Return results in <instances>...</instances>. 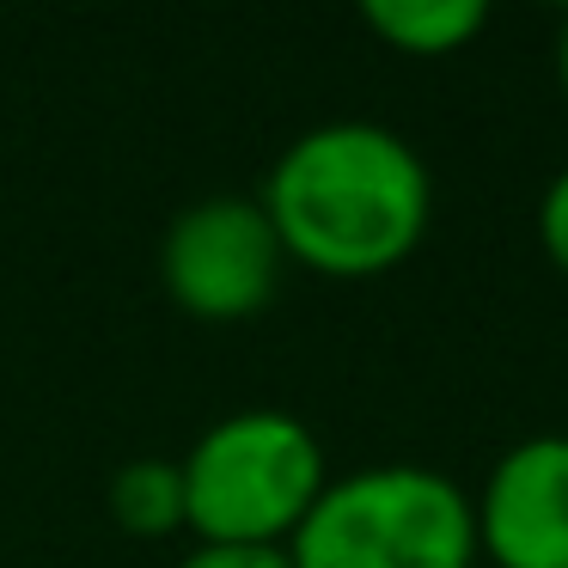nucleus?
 Listing matches in <instances>:
<instances>
[{
	"instance_id": "obj_1",
	"label": "nucleus",
	"mask_w": 568,
	"mask_h": 568,
	"mask_svg": "<svg viewBox=\"0 0 568 568\" xmlns=\"http://www.w3.org/2000/svg\"><path fill=\"white\" fill-rule=\"evenodd\" d=\"M257 202L287 263L361 282L397 270L422 245L434 221V178L397 129L343 116L287 141Z\"/></svg>"
},
{
	"instance_id": "obj_2",
	"label": "nucleus",
	"mask_w": 568,
	"mask_h": 568,
	"mask_svg": "<svg viewBox=\"0 0 568 568\" xmlns=\"http://www.w3.org/2000/svg\"><path fill=\"white\" fill-rule=\"evenodd\" d=\"M294 568H470L477 519L470 489L428 465H367L331 477L300 531Z\"/></svg>"
},
{
	"instance_id": "obj_3",
	"label": "nucleus",
	"mask_w": 568,
	"mask_h": 568,
	"mask_svg": "<svg viewBox=\"0 0 568 568\" xmlns=\"http://www.w3.org/2000/svg\"><path fill=\"white\" fill-rule=\"evenodd\" d=\"M184 531L196 544H275L300 531L324 495V446L287 409H233L196 434L184 458Z\"/></svg>"
},
{
	"instance_id": "obj_4",
	"label": "nucleus",
	"mask_w": 568,
	"mask_h": 568,
	"mask_svg": "<svg viewBox=\"0 0 568 568\" xmlns=\"http://www.w3.org/2000/svg\"><path fill=\"white\" fill-rule=\"evenodd\" d=\"M287 251L257 196H202L160 239V282L178 312L209 324L251 318L275 300Z\"/></svg>"
},
{
	"instance_id": "obj_5",
	"label": "nucleus",
	"mask_w": 568,
	"mask_h": 568,
	"mask_svg": "<svg viewBox=\"0 0 568 568\" xmlns=\"http://www.w3.org/2000/svg\"><path fill=\"white\" fill-rule=\"evenodd\" d=\"M477 556L495 568H568V434H526L470 495Z\"/></svg>"
},
{
	"instance_id": "obj_6",
	"label": "nucleus",
	"mask_w": 568,
	"mask_h": 568,
	"mask_svg": "<svg viewBox=\"0 0 568 568\" xmlns=\"http://www.w3.org/2000/svg\"><path fill=\"white\" fill-rule=\"evenodd\" d=\"M489 26L483 0H367V31L404 55H453Z\"/></svg>"
},
{
	"instance_id": "obj_7",
	"label": "nucleus",
	"mask_w": 568,
	"mask_h": 568,
	"mask_svg": "<svg viewBox=\"0 0 568 568\" xmlns=\"http://www.w3.org/2000/svg\"><path fill=\"white\" fill-rule=\"evenodd\" d=\"M104 501L129 538H172L184 531V470L178 458H129L111 470Z\"/></svg>"
},
{
	"instance_id": "obj_8",
	"label": "nucleus",
	"mask_w": 568,
	"mask_h": 568,
	"mask_svg": "<svg viewBox=\"0 0 568 568\" xmlns=\"http://www.w3.org/2000/svg\"><path fill=\"white\" fill-rule=\"evenodd\" d=\"M178 568H294V562L275 544H196V550H184Z\"/></svg>"
},
{
	"instance_id": "obj_9",
	"label": "nucleus",
	"mask_w": 568,
	"mask_h": 568,
	"mask_svg": "<svg viewBox=\"0 0 568 568\" xmlns=\"http://www.w3.org/2000/svg\"><path fill=\"white\" fill-rule=\"evenodd\" d=\"M538 239H544V251H550V263L568 275V165L538 196Z\"/></svg>"
},
{
	"instance_id": "obj_10",
	"label": "nucleus",
	"mask_w": 568,
	"mask_h": 568,
	"mask_svg": "<svg viewBox=\"0 0 568 568\" xmlns=\"http://www.w3.org/2000/svg\"><path fill=\"white\" fill-rule=\"evenodd\" d=\"M556 80H562V99H568V19L556 31Z\"/></svg>"
}]
</instances>
